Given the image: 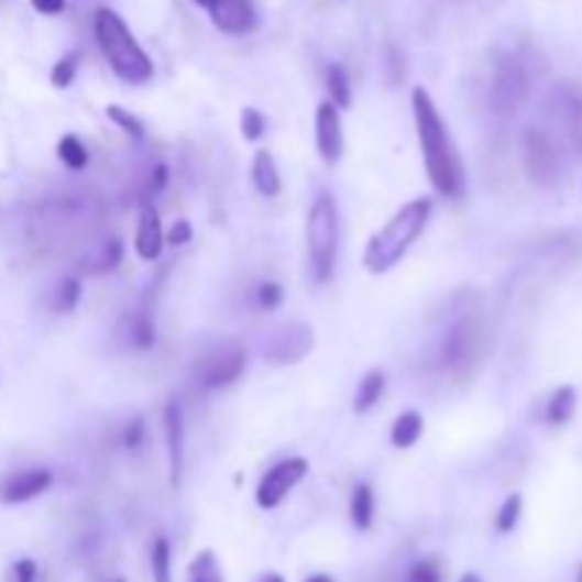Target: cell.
<instances>
[{
  "label": "cell",
  "mask_w": 582,
  "mask_h": 582,
  "mask_svg": "<svg viewBox=\"0 0 582 582\" xmlns=\"http://www.w3.org/2000/svg\"><path fill=\"white\" fill-rule=\"evenodd\" d=\"M413 117L429 185H432L438 197L463 199V194H466V168H463L461 151L454 145L432 95L424 86L413 88Z\"/></svg>",
  "instance_id": "6da1fadb"
},
{
  "label": "cell",
  "mask_w": 582,
  "mask_h": 582,
  "mask_svg": "<svg viewBox=\"0 0 582 582\" xmlns=\"http://www.w3.org/2000/svg\"><path fill=\"white\" fill-rule=\"evenodd\" d=\"M429 217H432V199L420 197L398 208L389 222L373 233V239L364 248V267L373 276H384L413 251V244L418 242L420 233L427 231Z\"/></svg>",
  "instance_id": "7a4b0ae2"
},
{
  "label": "cell",
  "mask_w": 582,
  "mask_h": 582,
  "mask_svg": "<svg viewBox=\"0 0 582 582\" xmlns=\"http://www.w3.org/2000/svg\"><path fill=\"white\" fill-rule=\"evenodd\" d=\"M95 41L109 68L129 86H145L154 80V61L149 57L136 37L131 34L129 23L122 21L114 9L102 7L95 12Z\"/></svg>",
  "instance_id": "3957f363"
},
{
  "label": "cell",
  "mask_w": 582,
  "mask_h": 582,
  "mask_svg": "<svg viewBox=\"0 0 582 582\" xmlns=\"http://www.w3.org/2000/svg\"><path fill=\"white\" fill-rule=\"evenodd\" d=\"M307 267L316 285L330 282L339 259V205L332 194L321 190L307 210Z\"/></svg>",
  "instance_id": "277c9868"
},
{
  "label": "cell",
  "mask_w": 582,
  "mask_h": 582,
  "mask_svg": "<svg viewBox=\"0 0 582 582\" xmlns=\"http://www.w3.org/2000/svg\"><path fill=\"white\" fill-rule=\"evenodd\" d=\"M528 91H531V77H528L520 57H497L492 86H488V106H492V111L501 117L517 114L523 109V102L528 100Z\"/></svg>",
  "instance_id": "5b68a950"
},
{
  "label": "cell",
  "mask_w": 582,
  "mask_h": 582,
  "mask_svg": "<svg viewBox=\"0 0 582 582\" xmlns=\"http://www.w3.org/2000/svg\"><path fill=\"white\" fill-rule=\"evenodd\" d=\"M248 370V352L239 341H222L213 350H208L194 366V381L199 389H224V386L237 384L242 373Z\"/></svg>",
  "instance_id": "8992f818"
},
{
  "label": "cell",
  "mask_w": 582,
  "mask_h": 582,
  "mask_svg": "<svg viewBox=\"0 0 582 582\" xmlns=\"http://www.w3.org/2000/svg\"><path fill=\"white\" fill-rule=\"evenodd\" d=\"M520 154L526 176L540 188H554L562 176V156L549 131L526 129L520 136Z\"/></svg>",
  "instance_id": "52a82bcc"
},
{
  "label": "cell",
  "mask_w": 582,
  "mask_h": 582,
  "mask_svg": "<svg viewBox=\"0 0 582 582\" xmlns=\"http://www.w3.org/2000/svg\"><path fill=\"white\" fill-rule=\"evenodd\" d=\"M316 347V332L305 321H285V325L273 327L262 341V355L267 364L290 366L305 361L310 350Z\"/></svg>",
  "instance_id": "ba28073f"
},
{
  "label": "cell",
  "mask_w": 582,
  "mask_h": 582,
  "mask_svg": "<svg viewBox=\"0 0 582 582\" xmlns=\"http://www.w3.org/2000/svg\"><path fill=\"white\" fill-rule=\"evenodd\" d=\"M483 344V327L481 321L472 316H463L461 321H454L438 347V366L440 370H466L477 355H481Z\"/></svg>",
  "instance_id": "9c48e42d"
},
{
  "label": "cell",
  "mask_w": 582,
  "mask_h": 582,
  "mask_svg": "<svg viewBox=\"0 0 582 582\" xmlns=\"http://www.w3.org/2000/svg\"><path fill=\"white\" fill-rule=\"evenodd\" d=\"M307 472H310V463H307V458H298V454L285 458V461H278L273 469H267V474H264L256 486L259 508L271 512V508L282 506L293 488L305 481Z\"/></svg>",
  "instance_id": "30bf717a"
},
{
  "label": "cell",
  "mask_w": 582,
  "mask_h": 582,
  "mask_svg": "<svg viewBox=\"0 0 582 582\" xmlns=\"http://www.w3.org/2000/svg\"><path fill=\"white\" fill-rule=\"evenodd\" d=\"M205 9H208L213 26L231 37H244V34L256 32L259 26V12L253 0H208Z\"/></svg>",
  "instance_id": "8fae6325"
},
{
  "label": "cell",
  "mask_w": 582,
  "mask_h": 582,
  "mask_svg": "<svg viewBox=\"0 0 582 582\" xmlns=\"http://www.w3.org/2000/svg\"><path fill=\"white\" fill-rule=\"evenodd\" d=\"M316 151L321 163L339 165L344 156V122H341V109H336L330 100H325L316 109Z\"/></svg>",
  "instance_id": "7c38bea8"
},
{
  "label": "cell",
  "mask_w": 582,
  "mask_h": 582,
  "mask_svg": "<svg viewBox=\"0 0 582 582\" xmlns=\"http://www.w3.org/2000/svg\"><path fill=\"white\" fill-rule=\"evenodd\" d=\"M551 111L560 122L565 143L582 160V91L571 83L560 86L551 97Z\"/></svg>",
  "instance_id": "4fadbf2b"
},
{
  "label": "cell",
  "mask_w": 582,
  "mask_h": 582,
  "mask_svg": "<svg viewBox=\"0 0 582 582\" xmlns=\"http://www.w3.org/2000/svg\"><path fill=\"white\" fill-rule=\"evenodd\" d=\"M165 443H168V474L171 486L183 483V469H185V424H183V409L176 400L165 404Z\"/></svg>",
  "instance_id": "5bb4252c"
},
{
  "label": "cell",
  "mask_w": 582,
  "mask_h": 582,
  "mask_svg": "<svg viewBox=\"0 0 582 582\" xmlns=\"http://www.w3.org/2000/svg\"><path fill=\"white\" fill-rule=\"evenodd\" d=\"M52 472L48 469H23V472H14L3 488H0V497L7 503H29L34 497H41L48 486H52Z\"/></svg>",
  "instance_id": "9a60e30c"
},
{
  "label": "cell",
  "mask_w": 582,
  "mask_h": 582,
  "mask_svg": "<svg viewBox=\"0 0 582 582\" xmlns=\"http://www.w3.org/2000/svg\"><path fill=\"white\" fill-rule=\"evenodd\" d=\"M163 248H165V231H163V222H160V213H156L154 205H145L134 233L136 256L143 259V262H156V259L163 256Z\"/></svg>",
  "instance_id": "2e32d148"
},
{
  "label": "cell",
  "mask_w": 582,
  "mask_h": 582,
  "mask_svg": "<svg viewBox=\"0 0 582 582\" xmlns=\"http://www.w3.org/2000/svg\"><path fill=\"white\" fill-rule=\"evenodd\" d=\"M117 339L122 344L129 347V350L145 352L156 344V325L151 310H134L129 316H122L120 327H117Z\"/></svg>",
  "instance_id": "e0dca14e"
},
{
  "label": "cell",
  "mask_w": 582,
  "mask_h": 582,
  "mask_svg": "<svg viewBox=\"0 0 582 582\" xmlns=\"http://www.w3.org/2000/svg\"><path fill=\"white\" fill-rule=\"evenodd\" d=\"M251 174L253 185H256V190L264 199H276L282 194V174H278V165L271 151H256Z\"/></svg>",
  "instance_id": "ac0fdd59"
},
{
  "label": "cell",
  "mask_w": 582,
  "mask_h": 582,
  "mask_svg": "<svg viewBox=\"0 0 582 582\" xmlns=\"http://www.w3.org/2000/svg\"><path fill=\"white\" fill-rule=\"evenodd\" d=\"M424 435V415L418 409H404L389 427V440L395 449H413Z\"/></svg>",
  "instance_id": "d6986e66"
},
{
  "label": "cell",
  "mask_w": 582,
  "mask_h": 582,
  "mask_svg": "<svg viewBox=\"0 0 582 582\" xmlns=\"http://www.w3.org/2000/svg\"><path fill=\"white\" fill-rule=\"evenodd\" d=\"M384 389H386L384 370H370V373H364V378L359 381V389H355V398H352V409L359 415L370 413V409L381 400Z\"/></svg>",
  "instance_id": "ffe728a7"
},
{
  "label": "cell",
  "mask_w": 582,
  "mask_h": 582,
  "mask_svg": "<svg viewBox=\"0 0 582 582\" xmlns=\"http://www.w3.org/2000/svg\"><path fill=\"white\" fill-rule=\"evenodd\" d=\"M122 256H125V251H122L120 239H106L102 244H97L95 253L86 256V262L83 264H86L88 273L102 276V273H114L122 264Z\"/></svg>",
  "instance_id": "44dd1931"
},
{
  "label": "cell",
  "mask_w": 582,
  "mask_h": 582,
  "mask_svg": "<svg viewBox=\"0 0 582 582\" xmlns=\"http://www.w3.org/2000/svg\"><path fill=\"white\" fill-rule=\"evenodd\" d=\"M574 409H576V389L574 386H560V389L551 393L542 418H546L549 427H562V424H569V420L574 418Z\"/></svg>",
  "instance_id": "7402d4cb"
},
{
  "label": "cell",
  "mask_w": 582,
  "mask_h": 582,
  "mask_svg": "<svg viewBox=\"0 0 582 582\" xmlns=\"http://www.w3.org/2000/svg\"><path fill=\"white\" fill-rule=\"evenodd\" d=\"M350 520H352V526L359 528V531H366V528H373L375 495H373V486H370V483H359V486L352 488Z\"/></svg>",
  "instance_id": "603a6c76"
},
{
  "label": "cell",
  "mask_w": 582,
  "mask_h": 582,
  "mask_svg": "<svg viewBox=\"0 0 582 582\" xmlns=\"http://www.w3.org/2000/svg\"><path fill=\"white\" fill-rule=\"evenodd\" d=\"M325 86L327 95H330V102L336 109H350L352 106V86H350V75L341 63H332L325 72Z\"/></svg>",
  "instance_id": "cb8c5ba5"
},
{
  "label": "cell",
  "mask_w": 582,
  "mask_h": 582,
  "mask_svg": "<svg viewBox=\"0 0 582 582\" xmlns=\"http://www.w3.org/2000/svg\"><path fill=\"white\" fill-rule=\"evenodd\" d=\"M83 298V282L77 276H63L57 282L55 293H52V310L61 312V316H68V312H75L77 305H80Z\"/></svg>",
  "instance_id": "d4e9b609"
},
{
  "label": "cell",
  "mask_w": 582,
  "mask_h": 582,
  "mask_svg": "<svg viewBox=\"0 0 582 582\" xmlns=\"http://www.w3.org/2000/svg\"><path fill=\"white\" fill-rule=\"evenodd\" d=\"M57 160H61L68 171H86L88 163H91V154H88L86 143H83L80 136L66 134L61 136V143H57Z\"/></svg>",
  "instance_id": "484cf974"
},
{
  "label": "cell",
  "mask_w": 582,
  "mask_h": 582,
  "mask_svg": "<svg viewBox=\"0 0 582 582\" xmlns=\"http://www.w3.org/2000/svg\"><path fill=\"white\" fill-rule=\"evenodd\" d=\"M188 582H224L222 565L210 549L199 551L188 569Z\"/></svg>",
  "instance_id": "4316f807"
},
{
  "label": "cell",
  "mask_w": 582,
  "mask_h": 582,
  "mask_svg": "<svg viewBox=\"0 0 582 582\" xmlns=\"http://www.w3.org/2000/svg\"><path fill=\"white\" fill-rule=\"evenodd\" d=\"M106 117H109V120L114 122V125L122 131V134L131 136V140H145L143 120H140L136 114H131L129 109H122V106H109V109H106Z\"/></svg>",
  "instance_id": "83f0119b"
},
{
  "label": "cell",
  "mask_w": 582,
  "mask_h": 582,
  "mask_svg": "<svg viewBox=\"0 0 582 582\" xmlns=\"http://www.w3.org/2000/svg\"><path fill=\"white\" fill-rule=\"evenodd\" d=\"M151 574L154 582H174L171 576V542L165 537H156L151 546Z\"/></svg>",
  "instance_id": "f1b7e54d"
},
{
  "label": "cell",
  "mask_w": 582,
  "mask_h": 582,
  "mask_svg": "<svg viewBox=\"0 0 582 582\" xmlns=\"http://www.w3.org/2000/svg\"><path fill=\"white\" fill-rule=\"evenodd\" d=\"M239 129H242V136L248 143H259L267 134V117L259 109H253V106H248V109H242V117H239Z\"/></svg>",
  "instance_id": "f546056e"
},
{
  "label": "cell",
  "mask_w": 582,
  "mask_h": 582,
  "mask_svg": "<svg viewBox=\"0 0 582 582\" xmlns=\"http://www.w3.org/2000/svg\"><path fill=\"white\" fill-rule=\"evenodd\" d=\"M77 68H80V52H68L66 57H61V61L52 66V75H48V80H52V86L55 88H68L72 83H75Z\"/></svg>",
  "instance_id": "4dcf8cb0"
},
{
  "label": "cell",
  "mask_w": 582,
  "mask_h": 582,
  "mask_svg": "<svg viewBox=\"0 0 582 582\" xmlns=\"http://www.w3.org/2000/svg\"><path fill=\"white\" fill-rule=\"evenodd\" d=\"M520 512H523V497L520 495H508L506 501H503V506L497 508V517H495L497 531H501V535H508V531H515L517 520H520Z\"/></svg>",
  "instance_id": "1f68e13d"
},
{
  "label": "cell",
  "mask_w": 582,
  "mask_h": 582,
  "mask_svg": "<svg viewBox=\"0 0 582 582\" xmlns=\"http://www.w3.org/2000/svg\"><path fill=\"white\" fill-rule=\"evenodd\" d=\"M253 301H256L259 310H278L282 301H285V290H282V285H276V282H262V285H256V290H253Z\"/></svg>",
  "instance_id": "d6a6232c"
},
{
  "label": "cell",
  "mask_w": 582,
  "mask_h": 582,
  "mask_svg": "<svg viewBox=\"0 0 582 582\" xmlns=\"http://www.w3.org/2000/svg\"><path fill=\"white\" fill-rule=\"evenodd\" d=\"M384 75L393 86L404 83V77H407V61H404V52H400L398 46H393V43H389L384 52Z\"/></svg>",
  "instance_id": "836d02e7"
},
{
  "label": "cell",
  "mask_w": 582,
  "mask_h": 582,
  "mask_svg": "<svg viewBox=\"0 0 582 582\" xmlns=\"http://www.w3.org/2000/svg\"><path fill=\"white\" fill-rule=\"evenodd\" d=\"M168 179H171L168 165L156 163L154 168H151L149 174H145V179H143V202H149V199L160 197V194L165 190V185H168Z\"/></svg>",
  "instance_id": "e575fe53"
},
{
  "label": "cell",
  "mask_w": 582,
  "mask_h": 582,
  "mask_svg": "<svg viewBox=\"0 0 582 582\" xmlns=\"http://www.w3.org/2000/svg\"><path fill=\"white\" fill-rule=\"evenodd\" d=\"M143 438H145V420L143 418L129 420L125 429H122V447L129 449V452H136V449L143 447Z\"/></svg>",
  "instance_id": "d590c367"
},
{
  "label": "cell",
  "mask_w": 582,
  "mask_h": 582,
  "mask_svg": "<svg viewBox=\"0 0 582 582\" xmlns=\"http://www.w3.org/2000/svg\"><path fill=\"white\" fill-rule=\"evenodd\" d=\"M190 239H194V228H190L188 219H176L165 233V244H171V248H185V244H190Z\"/></svg>",
  "instance_id": "8d00e7d4"
},
{
  "label": "cell",
  "mask_w": 582,
  "mask_h": 582,
  "mask_svg": "<svg viewBox=\"0 0 582 582\" xmlns=\"http://www.w3.org/2000/svg\"><path fill=\"white\" fill-rule=\"evenodd\" d=\"M407 582H440L438 565H435L432 560L418 562V565H413V571H409Z\"/></svg>",
  "instance_id": "74e56055"
},
{
  "label": "cell",
  "mask_w": 582,
  "mask_h": 582,
  "mask_svg": "<svg viewBox=\"0 0 582 582\" xmlns=\"http://www.w3.org/2000/svg\"><path fill=\"white\" fill-rule=\"evenodd\" d=\"M14 580L18 582H37V562L34 560L14 562Z\"/></svg>",
  "instance_id": "f35d334b"
},
{
  "label": "cell",
  "mask_w": 582,
  "mask_h": 582,
  "mask_svg": "<svg viewBox=\"0 0 582 582\" xmlns=\"http://www.w3.org/2000/svg\"><path fill=\"white\" fill-rule=\"evenodd\" d=\"M34 12L46 14V18H55V14L66 12V0H32Z\"/></svg>",
  "instance_id": "ab89813d"
},
{
  "label": "cell",
  "mask_w": 582,
  "mask_h": 582,
  "mask_svg": "<svg viewBox=\"0 0 582 582\" xmlns=\"http://www.w3.org/2000/svg\"><path fill=\"white\" fill-rule=\"evenodd\" d=\"M307 582H336V580H332V576H327V574H316V576H310Z\"/></svg>",
  "instance_id": "60d3db41"
},
{
  "label": "cell",
  "mask_w": 582,
  "mask_h": 582,
  "mask_svg": "<svg viewBox=\"0 0 582 582\" xmlns=\"http://www.w3.org/2000/svg\"><path fill=\"white\" fill-rule=\"evenodd\" d=\"M458 582H483V580H481V576H477V574H463Z\"/></svg>",
  "instance_id": "b9f144b4"
},
{
  "label": "cell",
  "mask_w": 582,
  "mask_h": 582,
  "mask_svg": "<svg viewBox=\"0 0 582 582\" xmlns=\"http://www.w3.org/2000/svg\"><path fill=\"white\" fill-rule=\"evenodd\" d=\"M262 582H285V580H282V576H278V574H264Z\"/></svg>",
  "instance_id": "7bdbcfd3"
},
{
  "label": "cell",
  "mask_w": 582,
  "mask_h": 582,
  "mask_svg": "<svg viewBox=\"0 0 582 582\" xmlns=\"http://www.w3.org/2000/svg\"><path fill=\"white\" fill-rule=\"evenodd\" d=\"M194 3H199V7H205V3H208V0H194Z\"/></svg>",
  "instance_id": "ee69618b"
},
{
  "label": "cell",
  "mask_w": 582,
  "mask_h": 582,
  "mask_svg": "<svg viewBox=\"0 0 582 582\" xmlns=\"http://www.w3.org/2000/svg\"><path fill=\"white\" fill-rule=\"evenodd\" d=\"M114 582H125V580H122V576H120V580H114Z\"/></svg>",
  "instance_id": "f6af8a7d"
}]
</instances>
